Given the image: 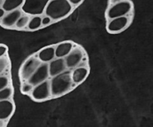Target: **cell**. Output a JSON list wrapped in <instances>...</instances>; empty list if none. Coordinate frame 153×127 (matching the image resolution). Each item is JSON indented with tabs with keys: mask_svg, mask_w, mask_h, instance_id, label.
Instances as JSON below:
<instances>
[{
	"mask_svg": "<svg viewBox=\"0 0 153 127\" xmlns=\"http://www.w3.org/2000/svg\"><path fill=\"white\" fill-rule=\"evenodd\" d=\"M51 92L52 98H58L70 93L77 85L73 83L71 78V71L67 70L64 73L51 78Z\"/></svg>",
	"mask_w": 153,
	"mask_h": 127,
	"instance_id": "obj_1",
	"label": "cell"
},
{
	"mask_svg": "<svg viewBox=\"0 0 153 127\" xmlns=\"http://www.w3.org/2000/svg\"><path fill=\"white\" fill-rule=\"evenodd\" d=\"M73 10L68 0H49L44 15L49 16L52 22H58L67 17Z\"/></svg>",
	"mask_w": 153,
	"mask_h": 127,
	"instance_id": "obj_2",
	"label": "cell"
},
{
	"mask_svg": "<svg viewBox=\"0 0 153 127\" xmlns=\"http://www.w3.org/2000/svg\"><path fill=\"white\" fill-rule=\"evenodd\" d=\"M105 11L107 21L122 16H131L134 10V4L129 0L111 1Z\"/></svg>",
	"mask_w": 153,
	"mask_h": 127,
	"instance_id": "obj_3",
	"label": "cell"
},
{
	"mask_svg": "<svg viewBox=\"0 0 153 127\" xmlns=\"http://www.w3.org/2000/svg\"><path fill=\"white\" fill-rule=\"evenodd\" d=\"M49 0H28L24 1L22 11L30 16H43Z\"/></svg>",
	"mask_w": 153,
	"mask_h": 127,
	"instance_id": "obj_4",
	"label": "cell"
},
{
	"mask_svg": "<svg viewBox=\"0 0 153 127\" xmlns=\"http://www.w3.org/2000/svg\"><path fill=\"white\" fill-rule=\"evenodd\" d=\"M86 52L85 49L80 46H76L72 52L64 58L67 70L71 71L73 69L80 66L86 58Z\"/></svg>",
	"mask_w": 153,
	"mask_h": 127,
	"instance_id": "obj_5",
	"label": "cell"
},
{
	"mask_svg": "<svg viewBox=\"0 0 153 127\" xmlns=\"http://www.w3.org/2000/svg\"><path fill=\"white\" fill-rule=\"evenodd\" d=\"M42 63L37 58V55H32L27 58L25 62L22 64L19 70V77L21 80L24 82H27L34 73V72L37 70Z\"/></svg>",
	"mask_w": 153,
	"mask_h": 127,
	"instance_id": "obj_6",
	"label": "cell"
},
{
	"mask_svg": "<svg viewBox=\"0 0 153 127\" xmlns=\"http://www.w3.org/2000/svg\"><path fill=\"white\" fill-rule=\"evenodd\" d=\"M132 21V15L115 18L107 21L106 30L110 34H119L128 28Z\"/></svg>",
	"mask_w": 153,
	"mask_h": 127,
	"instance_id": "obj_7",
	"label": "cell"
},
{
	"mask_svg": "<svg viewBox=\"0 0 153 127\" xmlns=\"http://www.w3.org/2000/svg\"><path fill=\"white\" fill-rule=\"evenodd\" d=\"M30 97L35 102H44L52 99L50 81L47 80L34 87Z\"/></svg>",
	"mask_w": 153,
	"mask_h": 127,
	"instance_id": "obj_8",
	"label": "cell"
},
{
	"mask_svg": "<svg viewBox=\"0 0 153 127\" xmlns=\"http://www.w3.org/2000/svg\"><path fill=\"white\" fill-rule=\"evenodd\" d=\"M49 64H41L34 74L31 76L27 82L34 87L49 80Z\"/></svg>",
	"mask_w": 153,
	"mask_h": 127,
	"instance_id": "obj_9",
	"label": "cell"
},
{
	"mask_svg": "<svg viewBox=\"0 0 153 127\" xmlns=\"http://www.w3.org/2000/svg\"><path fill=\"white\" fill-rule=\"evenodd\" d=\"M90 73L89 66L87 64H81L80 66L71 70V78L73 83L79 85L85 82Z\"/></svg>",
	"mask_w": 153,
	"mask_h": 127,
	"instance_id": "obj_10",
	"label": "cell"
},
{
	"mask_svg": "<svg viewBox=\"0 0 153 127\" xmlns=\"http://www.w3.org/2000/svg\"><path fill=\"white\" fill-rule=\"evenodd\" d=\"M23 14V12L22 11L21 9H18V10H13V11L9 12V13H6L4 17L0 20V24L4 28H13L16 25L18 19Z\"/></svg>",
	"mask_w": 153,
	"mask_h": 127,
	"instance_id": "obj_11",
	"label": "cell"
},
{
	"mask_svg": "<svg viewBox=\"0 0 153 127\" xmlns=\"http://www.w3.org/2000/svg\"><path fill=\"white\" fill-rule=\"evenodd\" d=\"M67 70H67L64 58H55L49 64V76L51 78L58 76Z\"/></svg>",
	"mask_w": 153,
	"mask_h": 127,
	"instance_id": "obj_12",
	"label": "cell"
},
{
	"mask_svg": "<svg viewBox=\"0 0 153 127\" xmlns=\"http://www.w3.org/2000/svg\"><path fill=\"white\" fill-rule=\"evenodd\" d=\"M37 57L42 64H49L55 58V46H48L38 51Z\"/></svg>",
	"mask_w": 153,
	"mask_h": 127,
	"instance_id": "obj_13",
	"label": "cell"
},
{
	"mask_svg": "<svg viewBox=\"0 0 153 127\" xmlns=\"http://www.w3.org/2000/svg\"><path fill=\"white\" fill-rule=\"evenodd\" d=\"M76 45L70 40L63 41L55 46V58H65L72 52Z\"/></svg>",
	"mask_w": 153,
	"mask_h": 127,
	"instance_id": "obj_14",
	"label": "cell"
},
{
	"mask_svg": "<svg viewBox=\"0 0 153 127\" xmlns=\"http://www.w3.org/2000/svg\"><path fill=\"white\" fill-rule=\"evenodd\" d=\"M14 104L11 100L0 101V120L7 121L14 111Z\"/></svg>",
	"mask_w": 153,
	"mask_h": 127,
	"instance_id": "obj_15",
	"label": "cell"
},
{
	"mask_svg": "<svg viewBox=\"0 0 153 127\" xmlns=\"http://www.w3.org/2000/svg\"><path fill=\"white\" fill-rule=\"evenodd\" d=\"M23 0H5L2 4V8L6 13L22 8L24 4Z\"/></svg>",
	"mask_w": 153,
	"mask_h": 127,
	"instance_id": "obj_16",
	"label": "cell"
},
{
	"mask_svg": "<svg viewBox=\"0 0 153 127\" xmlns=\"http://www.w3.org/2000/svg\"><path fill=\"white\" fill-rule=\"evenodd\" d=\"M42 16H31L30 18L29 23H28V30L31 31H37V30L40 29L42 28Z\"/></svg>",
	"mask_w": 153,
	"mask_h": 127,
	"instance_id": "obj_17",
	"label": "cell"
},
{
	"mask_svg": "<svg viewBox=\"0 0 153 127\" xmlns=\"http://www.w3.org/2000/svg\"><path fill=\"white\" fill-rule=\"evenodd\" d=\"M30 18H31V16H28V15L23 14L19 19H18L15 27H16L17 29H24V28H27L28 23H29Z\"/></svg>",
	"mask_w": 153,
	"mask_h": 127,
	"instance_id": "obj_18",
	"label": "cell"
},
{
	"mask_svg": "<svg viewBox=\"0 0 153 127\" xmlns=\"http://www.w3.org/2000/svg\"><path fill=\"white\" fill-rule=\"evenodd\" d=\"M13 95V88L11 87H7L4 89L0 91V101L10 100Z\"/></svg>",
	"mask_w": 153,
	"mask_h": 127,
	"instance_id": "obj_19",
	"label": "cell"
},
{
	"mask_svg": "<svg viewBox=\"0 0 153 127\" xmlns=\"http://www.w3.org/2000/svg\"><path fill=\"white\" fill-rule=\"evenodd\" d=\"M34 87L31 85V84L28 83V82H25L22 83V86H21V92L24 94H31L32 92L33 89Z\"/></svg>",
	"mask_w": 153,
	"mask_h": 127,
	"instance_id": "obj_20",
	"label": "cell"
},
{
	"mask_svg": "<svg viewBox=\"0 0 153 127\" xmlns=\"http://www.w3.org/2000/svg\"><path fill=\"white\" fill-rule=\"evenodd\" d=\"M9 64V60L6 57H2L0 58V74L3 73Z\"/></svg>",
	"mask_w": 153,
	"mask_h": 127,
	"instance_id": "obj_21",
	"label": "cell"
},
{
	"mask_svg": "<svg viewBox=\"0 0 153 127\" xmlns=\"http://www.w3.org/2000/svg\"><path fill=\"white\" fill-rule=\"evenodd\" d=\"M9 85V79L8 77L5 76H0V91L4 89L7 87H8Z\"/></svg>",
	"mask_w": 153,
	"mask_h": 127,
	"instance_id": "obj_22",
	"label": "cell"
},
{
	"mask_svg": "<svg viewBox=\"0 0 153 127\" xmlns=\"http://www.w3.org/2000/svg\"><path fill=\"white\" fill-rule=\"evenodd\" d=\"M41 22H42V26L46 27L50 25V24L52 22V20L49 17V16H46V15H43V16H42Z\"/></svg>",
	"mask_w": 153,
	"mask_h": 127,
	"instance_id": "obj_23",
	"label": "cell"
},
{
	"mask_svg": "<svg viewBox=\"0 0 153 127\" xmlns=\"http://www.w3.org/2000/svg\"><path fill=\"white\" fill-rule=\"evenodd\" d=\"M68 1L73 8H75V7L79 6L82 2H83V1H82V0H68Z\"/></svg>",
	"mask_w": 153,
	"mask_h": 127,
	"instance_id": "obj_24",
	"label": "cell"
},
{
	"mask_svg": "<svg viewBox=\"0 0 153 127\" xmlns=\"http://www.w3.org/2000/svg\"><path fill=\"white\" fill-rule=\"evenodd\" d=\"M7 47L5 46H0V58L4 57V55L7 52Z\"/></svg>",
	"mask_w": 153,
	"mask_h": 127,
	"instance_id": "obj_25",
	"label": "cell"
},
{
	"mask_svg": "<svg viewBox=\"0 0 153 127\" xmlns=\"http://www.w3.org/2000/svg\"><path fill=\"white\" fill-rule=\"evenodd\" d=\"M5 13H6V12L3 10L2 7H0V20H1L3 17H4V16L5 15Z\"/></svg>",
	"mask_w": 153,
	"mask_h": 127,
	"instance_id": "obj_26",
	"label": "cell"
},
{
	"mask_svg": "<svg viewBox=\"0 0 153 127\" xmlns=\"http://www.w3.org/2000/svg\"><path fill=\"white\" fill-rule=\"evenodd\" d=\"M0 127H6V121L0 120Z\"/></svg>",
	"mask_w": 153,
	"mask_h": 127,
	"instance_id": "obj_27",
	"label": "cell"
},
{
	"mask_svg": "<svg viewBox=\"0 0 153 127\" xmlns=\"http://www.w3.org/2000/svg\"><path fill=\"white\" fill-rule=\"evenodd\" d=\"M3 2H4V1H2V0H0V7H2Z\"/></svg>",
	"mask_w": 153,
	"mask_h": 127,
	"instance_id": "obj_28",
	"label": "cell"
}]
</instances>
